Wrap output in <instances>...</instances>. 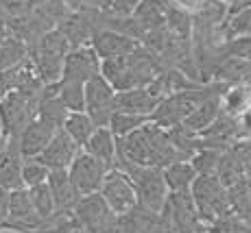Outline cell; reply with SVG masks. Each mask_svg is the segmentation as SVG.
Wrapping results in <instances>:
<instances>
[{
  "label": "cell",
  "instance_id": "cell-1",
  "mask_svg": "<svg viewBox=\"0 0 251 233\" xmlns=\"http://www.w3.org/2000/svg\"><path fill=\"white\" fill-rule=\"evenodd\" d=\"M162 70L160 59L149 48L140 46L138 50L123 57L100 61V76L114 87L116 92L133 90V87H147L157 72Z\"/></svg>",
  "mask_w": 251,
  "mask_h": 233
},
{
  "label": "cell",
  "instance_id": "cell-2",
  "mask_svg": "<svg viewBox=\"0 0 251 233\" xmlns=\"http://www.w3.org/2000/svg\"><path fill=\"white\" fill-rule=\"evenodd\" d=\"M227 87V83H210V85H192V87H183V90L171 92L168 96H164L160 100V105L155 107L149 120L155 122L162 129H171L183 122L188 114L195 109L207 96L214 94H223V90Z\"/></svg>",
  "mask_w": 251,
  "mask_h": 233
},
{
  "label": "cell",
  "instance_id": "cell-3",
  "mask_svg": "<svg viewBox=\"0 0 251 233\" xmlns=\"http://www.w3.org/2000/svg\"><path fill=\"white\" fill-rule=\"evenodd\" d=\"M190 196L203 222L212 225L214 220L231 213L227 187L221 183L216 174H197L190 186Z\"/></svg>",
  "mask_w": 251,
  "mask_h": 233
},
{
  "label": "cell",
  "instance_id": "cell-4",
  "mask_svg": "<svg viewBox=\"0 0 251 233\" xmlns=\"http://www.w3.org/2000/svg\"><path fill=\"white\" fill-rule=\"evenodd\" d=\"M118 168L125 170L129 174V179H131L136 198H138V207L160 213L168 198V187H166V181H164L162 168L131 166V163H125V166H118Z\"/></svg>",
  "mask_w": 251,
  "mask_h": 233
},
{
  "label": "cell",
  "instance_id": "cell-5",
  "mask_svg": "<svg viewBox=\"0 0 251 233\" xmlns=\"http://www.w3.org/2000/svg\"><path fill=\"white\" fill-rule=\"evenodd\" d=\"M168 233H201L203 220L197 213L190 190L168 192V198L160 211Z\"/></svg>",
  "mask_w": 251,
  "mask_h": 233
},
{
  "label": "cell",
  "instance_id": "cell-6",
  "mask_svg": "<svg viewBox=\"0 0 251 233\" xmlns=\"http://www.w3.org/2000/svg\"><path fill=\"white\" fill-rule=\"evenodd\" d=\"M37 98L40 96L24 94L20 90L0 96V129L7 138H18L20 131L35 118Z\"/></svg>",
  "mask_w": 251,
  "mask_h": 233
},
{
  "label": "cell",
  "instance_id": "cell-7",
  "mask_svg": "<svg viewBox=\"0 0 251 233\" xmlns=\"http://www.w3.org/2000/svg\"><path fill=\"white\" fill-rule=\"evenodd\" d=\"M72 213L79 220V225H83V229L90 233H118L120 231L118 216L109 210L107 203L100 198L99 192L81 196L76 201Z\"/></svg>",
  "mask_w": 251,
  "mask_h": 233
},
{
  "label": "cell",
  "instance_id": "cell-8",
  "mask_svg": "<svg viewBox=\"0 0 251 233\" xmlns=\"http://www.w3.org/2000/svg\"><path fill=\"white\" fill-rule=\"evenodd\" d=\"M116 107V90L99 74L85 81L83 85V111L92 118L96 127H107Z\"/></svg>",
  "mask_w": 251,
  "mask_h": 233
},
{
  "label": "cell",
  "instance_id": "cell-9",
  "mask_svg": "<svg viewBox=\"0 0 251 233\" xmlns=\"http://www.w3.org/2000/svg\"><path fill=\"white\" fill-rule=\"evenodd\" d=\"M99 194L116 216H125V213L131 211L133 207L138 205L131 179H129V174L120 168L107 170V174H105L103 183H100V187H99Z\"/></svg>",
  "mask_w": 251,
  "mask_h": 233
},
{
  "label": "cell",
  "instance_id": "cell-10",
  "mask_svg": "<svg viewBox=\"0 0 251 233\" xmlns=\"http://www.w3.org/2000/svg\"><path fill=\"white\" fill-rule=\"evenodd\" d=\"M107 166L103 162H99L96 157L88 155L83 148L76 153V157L72 159L68 166V177L75 186V190L79 196H88V194L99 192L100 183H103L105 174H107Z\"/></svg>",
  "mask_w": 251,
  "mask_h": 233
},
{
  "label": "cell",
  "instance_id": "cell-11",
  "mask_svg": "<svg viewBox=\"0 0 251 233\" xmlns=\"http://www.w3.org/2000/svg\"><path fill=\"white\" fill-rule=\"evenodd\" d=\"M42 222L44 220L33 210L26 187H18V190L9 192L7 218L2 222V229H13L20 233H35L42 227Z\"/></svg>",
  "mask_w": 251,
  "mask_h": 233
},
{
  "label": "cell",
  "instance_id": "cell-12",
  "mask_svg": "<svg viewBox=\"0 0 251 233\" xmlns=\"http://www.w3.org/2000/svg\"><path fill=\"white\" fill-rule=\"evenodd\" d=\"M90 46L96 52L100 61L103 59H112V57H123L129 52L138 50L142 44L138 40H133L131 35L123 31H114V28H96L90 37Z\"/></svg>",
  "mask_w": 251,
  "mask_h": 233
},
{
  "label": "cell",
  "instance_id": "cell-13",
  "mask_svg": "<svg viewBox=\"0 0 251 233\" xmlns=\"http://www.w3.org/2000/svg\"><path fill=\"white\" fill-rule=\"evenodd\" d=\"M100 72V59L96 57V52L92 50L90 44L79 48H70L64 57V66H61V76L59 79L68 81H79L85 83L94 74Z\"/></svg>",
  "mask_w": 251,
  "mask_h": 233
},
{
  "label": "cell",
  "instance_id": "cell-14",
  "mask_svg": "<svg viewBox=\"0 0 251 233\" xmlns=\"http://www.w3.org/2000/svg\"><path fill=\"white\" fill-rule=\"evenodd\" d=\"M79 146L70 140V135L66 133L64 129H57L55 135L50 138V142L44 146L37 159L48 168V170H68V166L72 163V159L79 153Z\"/></svg>",
  "mask_w": 251,
  "mask_h": 233
},
{
  "label": "cell",
  "instance_id": "cell-15",
  "mask_svg": "<svg viewBox=\"0 0 251 233\" xmlns=\"http://www.w3.org/2000/svg\"><path fill=\"white\" fill-rule=\"evenodd\" d=\"M22 153L18 146V138H9L0 153V187L18 190L22 186Z\"/></svg>",
  "mask_w": 251,
  "mask_h": 233
},
{
  "label": "cell",
  "instance_id": "cell-16",
  "mask_svg": "<svg viewBox=\"0 0 251 233\" xmlns=\"http://www.w3.org/2000/svg\"><path fill=\"white\" fill-rule=\"evenodd\" d=\"M46 186L50 187L52 201H55V213H72L79 194H76L75 186H72L68 170H50L46 179Z\"/></svg>",
  "mask_w": 251,
  "mask_h": 233
},
{
  "label": "cell",
  "instance_id": "cell-17",
  "mask_svg": "<svg viewBox=\"0 0 251 233\" xmlns=\"http://www.w3.org/2000/svg\"><path fill=\"white\" fill-rule=\"evenodd\" d=\"M55 131L57 129H52L44 120L33 118L31 122L20 131V135H18V146H20L22 157H37V155L44 150L46 144L50 142Z\"/></svg>",
  "mask_w": 251,
  "mask_h": 233
},
{
  "label": "cell",
  "instance_id": "cell-18",
  "mask_svg": "<svg viewBox=\"0 0 251 233\" xmlns=\"http://www.w3.org/2000/svg\"><path fill=\"white\" fill-rule=\"evenodd\" d=\"M160 96L149 92V87H133V90L116 92V107L120 111H129V114L138 116H151L155 107L160 105Z\"/></svg>",
  "mask_w": 251,
  "mask_h": 233
},
{
  "label": "cell",
  "instance_id": "cell-19",
  "mask_svg": "<svg viewBox=\"0 0 251 233\" xmlns=\"http://www.w3.org/2000/svg\"><path fill=\"white\" fill-rule=\"evenodd\" d=\"M68 107L61 103V98L57 96L55 83L44 85L40 98H37V109H35V118L44 120L46 124H50L52 129H61L66 116H68Z\"/></svg>",
  "mask_w": 251,
  "mask_h": 233
},
{
  "label": "cell",
  "instance_id": "cell-20",
  "mask_svg": "<svg viewBox=\"0 0 251 233\" xmlns=\"http://www.w3.org/2000/svg\"><path fill=\"white\" fill-rule=\"evenodd\" d=\"M219 114H221V94L207 96V98L201 100V103L197 105L186 118H183V122L179 124V127H183L188 133L199 135V133H203L216 118H219Z\"/></svg>",
  "mask_w": 251,
  "mask_h": 233
},
{
  "label": "cell",
  "instance_id": "cell-21",
  "mask_svg": "<svg viewBox=\"0 0 251 233\" xmlns=\"http://www.w3.org/2000/svg\"><path fill=\"white\" fill-rule=\"evenodd\" d=\"M83 150L92 157H96L99 162H103L107 168L116 166V138L107 127H96L90 140L85 142Z\"/></svg>",
  "mask_w": 251,
  "mask_h": 233
},
{
  "label": "cell",
  "instance_id": "cell-22",
  "mask_svg": "<svg viewBox=\"0 0 251 233\" xmlns=\"http://www.w3.org/2000/svg\"><path fill=\"white\" fill-rule=\"evenodd\" d=\"M162 174H164L168 192H181V190H190L192 181L197 177V170L190 163V159H179V162H173L168 166H164Z\"/></svg>",
  "mask_w": 251,
  "mask_h": 233
},
{
  "label": "cell",
  "instance_id": "cell-23",
  "mask_svg": "<svg viewBox=\"0 0 251 233\" xmlns=\"http://www.w3.org/2000/svg\"><path fill=\"white\" fill-rule=\"evenodd\" d=\"M251 107V85L247 83H234L227 85L221 94V111L229 116H240Z\"/></svg>",
  "mask_w": 251,
  "mask_h": 233
},
{
  "label": "cell",
  "instance_id": "cell-24",
  "mask_svg": "<svg viewBox=\"0 0 251 233\" xmlns=\"http://www.w3.org/2000/svg\"><path fill=\"white\" fill-rule=\"evenodd\" d=\"M61 129H64L66 133L70 135V140L76 144V146L83 148L85 142L90 140V135L94 133L96 124L92 122V118L85 114V111H70V114L66 116Z\"/></svg>",
  "mask_w": 251,
  "mask_h": 233
},
{
  "label": "cell",
  "instance_id": "cell-25",
  "mask_svg": "<svg viewBox=\"0 0 251 233\" xmlns=\"http://www.w3.org/2000/svg\"><path fill=\"white\" fill-rule=\"evenodd\" d=\"M251 35V0H247L240 7H229V18L223 24V37H243Z\"/></svg>",
  "mask_w": 251,
  "mask_h": 233
},
{
  "label": "cell",
  "instance_id": "cell-26",
  "mask_svg": "<svg viewBox=\"0 0 251 233\" xmlns=\"http://www.w3.org/2000/svg\"><path fill=\"white\" fill-rule=\"evenodd\" d=\"M147 122H149V116H138V114H129V111L116 109L107 122V129L114 133V138H123V135L140 129Z\"/></svg>",
  "mask_w": 251,
  "mask_h": 233
},
{
  "label": "cell",
  "instance_id": "cell-27",
  "mask_svg": "<svg viewBox=\"0 0 251 233\" xmlns=\"http://www.w3.org/2000/svg\"><path fill=\"white\" fill-rule=\"evenodd\" d=\"M83 85L85 83L68 79H59L55 83L57 96L61 98V103L68 107V111H83Z\"/></svg>",
  "mask_w": 251,
  "mask_h": 233
},
{
  "label": "cell",
  "instance_id": "cell-28",
  "mask_svg": "<svg viewBox=\"0 0 251 233\" xmlns=\"http://www.w3.org/2000/svg\"><path fill=\"white\" fill-rule=\"evenodd\" d=\"M28 192V198H31V205L33 210L37 211V216L42 220L46 218L55 216V201H52V194H50V187L46 183H40V186H33V187H26Z\"/></svg>",
  "mask_w": 251,
  "mask_h": 233
},
{
  "label": "cell",
  "instance_id": "cell-29",
  "mask_svg": "<svg viewBox=\"0 0 251 233\" xmlns=\"http://www.w3.org/2000/svg\"><path fill=\"white\" fill-rule=\"evenodd\" d=\"M48 172H50V170L37 157L22 159V186L24 187H33V186H40V183H46Z\"/></svg>",
  "mask_w": 251,
  "mask_h": 233
},
{
  "label": "cell",
  "instance_id": "cell-30",
  "mask_svg": "<svg viewBox=\"0 0 251 233\" xmlns=\"http://www.w3.org/2000/svg\"><path fill=\"white\" fill-rule=\"evenodd\" d=\"M225 57H234V59H245L251 61V35H243V37H231L227 40L223 48H221Z\"/></svg>",
  "mask_w": 251,
  "mask_h": 233
},
{
  "label": "cell",
  "instance_id": "cell-31",
  "mask_svg": "<svg viewBox=\"0 0 251 233\" xmlns=\"http://www.w3.org/2000/svg\"><path fill=\"white\" fill-rule=\"evenodd\" d=\"M175 7L183 9V11H197V9L203 4V0H171Z\"/></svg>",
  "mask_w": 251,
  "mask_h": 233
},
{
  "label": "cell",
  "instance_id": "cell-32",
  "mask_svg": "<svg viewBox=\"0 0 251 233\" xmlns=\"http://www.w3.org/2000/svg\"><path fill=\"white\" fill-rule=\"evenodd\" d=\"M240 150H243L245 159H247V163L251 166V140L249 142H240Z\"/></svg>",
  "mask_w": 251,
  "mask_h": 233
},
{
  "label": "cell",
  "instance_id": "cell-33",
  "mask_svg": "<svg viewBox=\"0 0 251 233\" xmlns=\"http://www.w3.org/2000/svg\"><path fill=\"white\" fill-rule=\"evenodd\" d=\"M68 2H81V4H88V7H99L103 0H68Z\"/></svg>",
  "mask_w": 251,
  "mask_h": 233
},
{
  "label": "cell",
  "instance_id": "cell-34",
  "mask_svg": "<svg viewBox=\"0 0 251 233\" xmlns=\"http://www.w3.org/2000/svg\"><path fill=\"white\" fill-rule=\"evenodd\" d=\"M221 2L231 4V7H236V4H238V7H240V4H245V2H247V0H221Z\"/></svg>",
  "mask_w": 251,
  "mask_h": 233
},
{
  "label": "cell",
  "instance_id": "cell-35",
  "mask_svg": "<svg viewBox=\"0 0 251 233\" xmlns=\"http://www.w3.org/2000/svg\"><path fill=\"white\" fill-rule=\"evenodd\" d=\"M7 140H9V138L2 133V129H0V153H2V148H4V144H7Z\"/></svg>",
  "mask_w": 251,
  "mask_h": 233
},
{
  "label": "cell",
  "instance_id": "cell-36",
  "mask_svg": "<svg viewBox=\"0 0 251 233\" xmlns=\"http://www.w3.org/2000/svg\"><path fill=\"white\" fill-rule=\"evenodd\" d=\"M0 42H2V40H0Z\"/></svg>",
  "mask_w": 251,
  "mask_h": 233
}]
</instances>
